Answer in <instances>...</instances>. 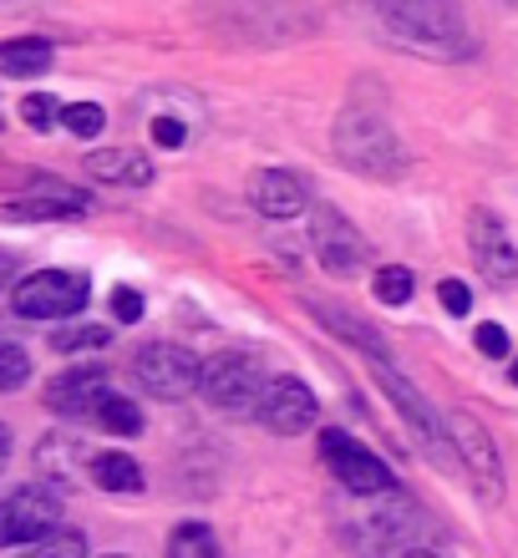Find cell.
<instances>
[{
  "label": "cell",
  "mask_w": 518,
  "mask_h": 558,
  "mask_svg": "<svg viewBox=\"0 0 518 558\" xmlns=\"http://www.w3.org/2000/svg\"><path fill=\"white\" fill-rule=\"evenodd\" d=\"M330 147H336V158L351 173L371 178V183H397L407 173V147H401L397 128L382 112H366V107H346L341 118H336Z\"/></svg>",
  "instance_id": "obj_1"
},
{
  "label": "cell",
  "mask_w": 518,
  "mask_h": 558,
  "mask_svg": "<svg viewBox=\"0 0 518 558\" xmlns=\"http://www.w3.org/2000/svg\"><path fill=\"white\" fill-rule=\"evenodd\" d=\"M386 21L401 41L437 51V57H468L473 41L462 31L458 0H386Z\"/></svg>",
  "instance_id": "obj_2"
},
{
  "label": "cell",
  "mask_w": 518,
  "mask_h": 558,
  "mask_svg": "<svg viewBox=\"0 0 518 558\" xmlns=\"http://www.w3.org/2000/svg\"><path fill=\"white\" fill-rule=\"evenodd\" d=\"M371 371H376V381H382V391L391 397V407H397V416L407 422V432L417 437V447L437 462V468H458V447H453V432H447V422L437 412H432V401L417 391L401 371H391L386 361H371Z\"/></svg>",
  "instance_id": "obj_3"
},
{
  "label": "cell",
  "mask_w": 518,
  "mask_h": 558,
  "mask_svg": "<svg viewBox=\"0 0 518 558\" xmlns=\"http://www.w3.org/2000/svg\"><path fill=\"white\" fill-rule=\"evenodd\" d=\"M265 381H269L265 366H260V355H250V351H219V355H208L204 371H198V391H204V401L224 416L254 412Z\"/></svg>",
  "instance_id": "obj_4"
},
{
  "label": "cell",
  "mask_w": 518,
  "mask_h": 558,
  "mask_svg": "<svg viewBox=\"0 0 518 558\" xmlns=\"http://www.w3.org/2000/svg\"><path fill=\"white\" fill-rule=\"evenodd\" d=\"M92 300V279L82 269H36L11 290V310L21 320H72Z\"/></svg>",
  "instance_id": "obj_5"
},
{
  "label": "cell",
  "mask_w": 518,
  "mask_h": 558,
  "mask_svg": "<svg viewBox=\"0 0 518 558\" xmlns=\"http://www.w3.org/2000/svg\"><path fill=\"white\" fill-rule=\"evenodd\" d=\"M198 371L204 361L173 340H148V345H137L133 355V381L148 391L153 401H183L198 391Z\"/></svg>",
  "instance_id": "obj_6"
},
{
  "label": "cell",
  "mask_w": 518,
  "mask_h": 558,
  "mask_svg": "<svg viewBox=\"0 0 518 558\" xmlns=\"http://www.w3.org/2000/svg\"><path fill=\"white\" fill-rule=\"evenodd\" d=\"M447 432H453V447H458V462L468 468V483L483 502H504V462H498V441L473 412H453L447 416Z\"/></svg>",
  "instance_id": "obj_7"
},
{
  "label": "cell",
  "mask_w": 518,
  "mask_h": 558,
  "mask_svg": "<svg viewBox=\"0 0 518 558\" xmlns=\"http://www.w3.org/2000/svg\"><path fill=\"white\" fill-rule=\"evenodd\" d=\"M61 523V493L57 487H15L11 498H0V548H31L46 529Z\"/></svg>",
  "instance_id": "obj_8"
},
{
  "label": "cell",
  "mask_w": 518,
  "mask_h": 558,
  "mask_svg": "<svg viewBox=\"0 0 518 558\" xmlns=\"http://www.w3.org/2000/svg\"><path fill=\"white\" fill-rule=\"evenodd\" d=\"M321 457L330 462V472L341 477L346 493H356V498H382V493H391L397 487V477H391V468H386L376 452H366V447H356L346 432H336V426H326L321 432Z\"/></svg>",
  "instance_id": "obj_9"
},
{
  "label": "cell",
  "mask_w": 518,
  "mask_h": 558,
  "mask_svg": "<svg viewBox=\"0 0 518 558\" xmlns=\"http://www.w3.org/2000/svg\"><path fill=\"white\" fill-rule=\"evenodd\" d=\"M311 244H315L321 269L336 279H356L371 259V244L356 234V223L346 219L341 208H326V204L315 208V219H311Z\"/></svg>",
  "instance_id": "obj_10"
},
{
  "label": "cell",
  "mask_w": 518,
  "mask_h": 558,
  "mask_svg": "<svg viewBox=\"0 0 518 558\" xmlns=\"http://www.w3.org/2000/svg\"><path fill=\"white\" fill-rule=\"evenodd\" d=\"M254 416H260V426L275 432V437H300V432H311V426L321 422V407H315V391L305 381L275 376V381H265L260 401H254Z\"/></svg>",
  "instance_id": "obj_11"
},
{
  "label": "cell",
  "mask_w": 518,
  "mask_h": 558,
  "mask_svg": "<svg viewBox=\"0 0 518 558\" xmlns=\"http://www.w3.org/2000/svg\"><path fill=\"white\" fill-rule=\"evenodd\" d=\"M468 250H473V265L489 284H498V290L518 284V244L508 239V229H504L498 214L473 208V219H468Z\"/></svg>",
  "instance_id": "obj_12"
},
{
  "label": "cell",
  "mask_w": 518,
  "mask_h": 558,
  "mask_svg": "<svg viewBox=\"0 0 518 558\" xmlns=\"http://www.w3.org/2000/svg\"><path fill=\"white\" fill-rule=\"evenodd\" d=\"M92 198L82 189H72V183H57V178H31V189L21 193V198H11V204L0 208V219L11 223H46V219H76V214H87Z\"/></svg>",
  "instance_id": "obj_13"
},
{
  "label": "cell",
  "mask_w": 518,
  "mask_h": 558,
  "mask_svg": "<svg viewBox=\"0 0 518 558\" xmlns=\"http://www.w3.org/2000/svg\"><path fill=\"white\" fill-rule=\"evenodd\" d=\"M107 397V371L103 366H72L46 381V407L67 422H82V416L97 412V401Z\"/></svg>",
  "instance_id": "obj_14"
},
{
  "label": "cell",
  "mask_w": 518,
  "mask_h": 558,
  "mask_svg": "<svg viewBox=\"0 0 518 558\" xmlns=\"http://www.w3.org/2000/svg\"><path fill=\"white\" fill-rule=\"evenodd\" d=\"M250 193H254V208L275 223H290L311 208V189H305L296 173H285V168H265V173L254 178Z\"/></svg>",
  "instance_id": "obj_15"
},
{
  "label": "cell",
  "mask_w": 518,
  "mask_h": 558,
  "mask_svg": "<svg viewBox=\"0 0 518 558\" xmlns=\"http://www.w3.org/2000/svg\"><path fill=\"white\" fill-rule=\"evenodd\" d=\"M87 173L103 178V183H118V189H148L153 178H158L148 153H137V147H103V153H87Z\"/></svg>",
  "instance_id": "obj_16"
},
{
  "label": "cell",
  "mask_w": 518,
  "mask_h": 558,
  "mask_svg": "<svg viewBox=\"0 0 518 558\" xmlns=\"http://www.w3.org/2000/svg\"><path fill=\"white\" fill-rule=\"evenodd\" d=\"M376 529H382V538L397 548V554H432V548H417V544H427L432 538V523L417 502H407V498L386 502L382 518H376Z\"/></svg>",
  "instance_id": "obj_17"
},
{
  "label": "cell",
  "mask_w": 518,
  "mask_h": 558,
  "mask_svg": "<svg viewBox=\"0 0 518 558\" xmlns=\"http://www.w3.org/2000/svg\"><path fill=\"white\" fill-rule=\"evenodd\" d=\"M315 320L326 325L336 340H346V345H356V351H366L371 361H386V336L376 330L371 320H361V315H351L346 305H326V300H315Z\"/></svg>",
  "instance_id": "obj_18"
},
{
  "label": "cell",
  "mask_w": 518,
  "mask_h": 558,
  "mask_svg": "<svg viewBox=\"0 0 518 558\" xmlns=\"http://www.w3.org/2000/svg\"><path fill=\"white\" fill-rule=\"evenodd\" d=\"M82 462H92V452L72 437V432H51V437L36 441V468H41L51 483H72Z\"/></svg>",
  "instance_id": "obj_19"
},
{
  "label": "cell",
  "mask_w": 518,
  "mask_h": 558,
  "mask_svg": "<svg viewBox=\"0 0 518 558\" xmlns=\"http://www.w3.org/2000/svg\"><path fill=\"white\" fill-rule=\"evenodd\" d=\"M87 477L103 493H143V468L128 452H92Z\"/></svg>",
  "instance_id": "obj_20"
},
{
  "label": "cell",
  "mask_w": 518,
  "mask_h": 558,
  "mask_svg": "<svg viewBox=\"0 0 518 558\" xmlns=\"http://www.w3.org/2000/svg\"><path fill=\"white\" fill-rule=\"evenodd\" d=\"M51 41H36V36H21V41H0V76H41L51 72Z\"/></svg>",
  "instance_id": "obj_21"
},
{
  "label": "cell",
  "mask_w": 518,
  "mask_h": 558,
  "mask_svg": "<svg viewBox=\"0 0 518 558\" xmlns=\"http://www.w3.org/2000/svg\"><path fill=\"white\" fill-rule=\"evenodd\" d=\"M92 422L103 426V432H112V437H137V432H143V412H137L128 397H118V391H107V397L97 401Z\"/></svg>",
  "instance_id": "obj_22"
},
{
  "label": "cell",
  "mask_w": 518,
  "mask_h": 558,
  "mask_svg": "<svg viewBox=\"0 0 518 558\" xmlns=\"http://www.w3.org/2000/svg\"><path fill=\"white\" fill-rule=\"evenodd\" d=\"M168 558H219V533L208 523H178L168 533Z\"/></svg>",
  "instance_id": "obj_23"
},
{
  "label": "cell",
  "mask_w": 518,
  "mask_h": 558,
  "mask_svg": "<svg viewBox=\"0 0 518 558\" xmlns=\"http://www.w3.org/2000/svg\"><path fill=\"white\" fill-rule=\"evenodd\" d=\"M371 290H376V300H382V305L401 310L407 300H412L417 279H412V269H401V265H382V269H376V279H371Z\"/></svg>",
  "instance_id": "obj_24"
},
{
  "label": "cell",
  "mask_w": 518,
  "mask_h": 558,
  "mask_svg": "<svg viewBox=\"0 0 518 558\" xmlns=\"http://www.w3.org/2000/svg\"><path fill=\"white\" fill-rule=\"evenodd\" d=\"M107 340H112V330H103V325H67V330H57V336H51V351H57V355L103 351Z\"/></svg>",
  "instance_id": "obj_25"
},
{
  "label": "cell",
  "mask_w": 518,
  "mask_h": 558,
  "mask_svg": "<svg viewBox=\"0 0 518 558\" xmlns=\"http://www.w3.org/2000/svg\"><path fill=\"white\" fill-rule=\"evenodd\" d=\"M31 554L36 558H82L87 554V533L76 529H46L36 544H31Z\"/></svg>",
  "instance_id": "obj_26"
},
{
  "label": "cell",
  "mask_w": 518,
  "mask_h": 558,
  "mask_svg": "<svg viewBox=\"0 0 518 558\" xmlns=\"http://www.w3.org/2000/svg\"><path fill=\"white\" fill-rule=\"evenodd\" d=\"M57 122H61V128H67L72 137H97V133L107 128V112H103L97 102H67V107L57 112Z\"/></svg>",
  "instance_id": "obj_27"
},
{
  "label": "cell",
  "mask_w": 518,
  "mask_h": 558,
  "mask_svg": "<svg viewBox=\"0 0 518 558\" xmlns=\"http://www.w3.org/2000/svg\"><path fill=\"white\" fill-rule=\"evenodd\" d=\"M31 381V351L15 340H0V391H21Z\"/></svg>",
  "instance_id": "obj_28"
},
{
  "label": "cell",
  "mask_w": 518,
  "mask_h": 558,
  "mask_svg": "<svg viewBox=\"0 0 518 558\" xmlns=\"http://www.w3.org/2000/svg\"><path fill=\"white\" fill-rule=\"evenodd\" d=\"M57 112H61V107L51 102V97H41V92L21 102V122H26V128H36V133H46V128L57 122Z\"/></svg>",
  "instance_id": "obj_29"
},
{
  "label": "cell",
  "mask_w": 518,
  "mask_h": 558,
  "mask_svg": "<svg viewBox=\"0 0 518 558\" xmlns=\"http://www.w3.org/2000/svg\"><path fill=\"white\" fill-rule=\"evenodd\" d=\"M437 300H443L447 315H468V310H473V290H468L462 279H443V284H437Z\"/></svg>",
  "instance_id": "obj_30"
},
{
  "label": "cell",
  "mask_w": 518,
  "mask_h": 558,
  "mask_svg": "<svg viewBox=\"0 0 518 558\" xmlns=\"http://www.w3.org/2000/svg\"><path fill=\"white\" fill-rule=\"evenodd\" d=\"M112 315H118L122 325H137L143 320V294H137L133 284H118V290H112Z\"/></svg>",
  "instance_id": "obj_31"
},
{
  "label": "cell",
  "mask_w": 518,
  "mask_h": 558,
  "mask_svg": "<svg viewBox=\"0 0 518 558\" xmlns=\"http://www.w3.org/2000/svg\"><path fill=\"white\" fill-rule=\"evenodd\" d=\"M478 351H483V355H489V361H498V355H508V330H504V325H493V320H483V325H478Z\"/></svg>",
  "instance_id": "obj_32"
},
{
  "label": "cell",
  "mask_w": 518,
  "mask_h": 558,
  "mask_svg": "<svg viewBox=\"0 0 518 558\" xmlns=\"http://www.w3.org/2000/svg\"><path fill=\"white\" fill-rule=\"evenodd\" d=\"M183 137L189 133H183V122L178 118H153V143L158 147H183Z\"/></svg>",
  "instance_id": "obj_33"
},
{
  "label": "cell",
  "mask_w": 518,
  "mask_h": 558,
  "mask_svg": "<svg viewBox=\"0 0 518 558\" xmlns=\"http://www.w3.org/2000/svg\"><path fill=\"white\" fill-rule=\"evenodd\" d=\"M5 462H11V426L0 422V468H5Z\"/></svg>",
  "instance_id": "obj_34"
},
{
  "label": "cell",
  "mask_w": 518,
  "mask_h": 558,
  "mask_svg": "<svg viewBox=\"0 0 518 558\" xmlns=\"http://www.w3.org/2000/svg\"><path fill=\"white\" fill-rule=\"evenodd\" d=\"M11 269H15V259H11V254H0V279L11 275Z\"/></svg>",
  "instance_id": "obj_35"
},
{
  "label": "cell",
  "mask_w": 518,
  "mask_h": 558,
  "mask_svg": "<svg viewBox=\"0 0 518 558\" xmlns=\"http://www.w3.org/2000/svg\"><path fill=\"white\" fill-rule=\"evenodd\" d=\"M508 381H514V386H518V361H514V366H508Z\"/></svg>",
  "instance_id": "obj_36"
},
{
  "label": "cell",
  "mask_w": 518,
  "mask_h": 558,
  "mask_svg": "<svg viewBox=\"0 0 518 558\" xmlns=\"http://www.w3.org/2000/svg\"><path fill=\"white\" fill-rule=\"evenodd\" d=\"M0 5H15V0H0Z\"/></svg>",
  "instance_id": "obj_37"
}]
</instances>
